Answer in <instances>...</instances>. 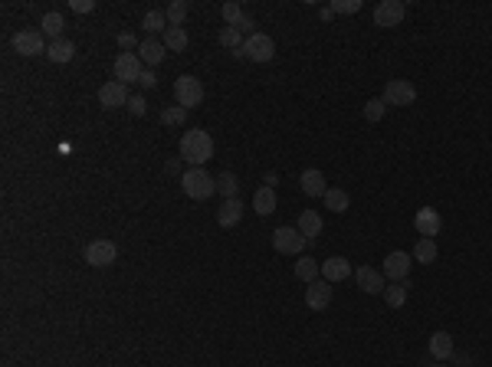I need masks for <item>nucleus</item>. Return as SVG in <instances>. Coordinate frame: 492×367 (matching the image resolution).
<instances>
[{"instance_id": "obj_1", "label": "nucleus", "mask_w": 492, "mask_h": 367, "mask_svg": "<svg viewBox=\"0 0 492 367\" xmlns=\"http://www.w3.org/2000/svg\"><path fill=\"white\" fill-rule=\"evenodd\" d=\"M181 158L191 161V167H203V164L210 161V158H214V138H210V131H203V128L184 131Z\"/></svg>"}, {"instance_id": "obj_2", "label": "nucleus", "mask_w": 492, "mask_h": 367, "mask_svg": "<svg viewBox=\"0 0 492 367\" xmlns=\"http://www.w3.org/2000/svg\"><path fill=\"white\" fill-rule=\"evenodd\" d=\"M181 187L191 200H207V197L217 194V177H210L203 167H191V171L181 174Z\"/></svg>"}, {"instance_id": "obj_3", "label": "nucleus", "mask_w": 492, "mask_h": 367, "mask_svg": "<svg viewBox=\"0 0 492 367\" xmlns=\"http://www.w3.org/2000/svg\"><path fill=\"white\" fill-rule=\"evenodd\" d=\"M174 98H178V105L181 108H197L203 102V82L194 76H178L174 79Z\"/></svg>"}, {"instance_id": "obj_4", "label": "nucleus", "mask_w": 492, "mask_h": 367, "mask_svg": "<svg viewBox=\"0 0 492 367\" xmlns=\"http://www.w3.org/2000/svg\"><path fill=\"white\" fill-rule=\"evenodd\" d=\"M273 246H276V253H286V256H299L302 249L309 246V239L302 237L296 227H279L276 233H273Z\"/></svg>"}, {"instance_id": "obj_5", "label": "nucleus", "mask_w": 492, "mask_h": 367, "mask_svg": "<svg viewBox=\"0 0 492 367\" xmlns=\"http://www.w3.org/2000/svg\"><path fill=\"white\" fill-rule=\"evenodd\" d=\"M243 56H246V59H253V63H269V59L276 56V43H273V36H266V33H253V36H246Z\"/></svg>"}, {"instance_id": "obj_6", "label": "nucleus", "mask_w": 492, "mask_h": 367, "mask_svg": "<svg viewBox=\"0 0 492 367\" xmlns=\"http://www.w3.org/2000/svg\"><path fill=\"white\" fill-rule=\"evenodd\" d=\"M118 256V246L112 239H92L86 246V262L89 266H96V269H108Z\"/></svg>"}, {"instance_id": "obj_7", "label": "nucleus", "mask_w": 492, "mask_h": 367, "mask_svg": "<svg viewBox=\"0 0 492 367\" xmlns=\"http://www.w3.org/2000/svg\"><path fill=\"white\" fill-rule=\"evenodd\" d=\"M387 102V105H414V98H417V89H414V82H407V79H391L384 86V96H381Z\"/></svg>"}, {"instance_id": "obj_8", "label": "nucleus", "mask_w": 492, "mask_h": 367, "mask_svg": "<svg viewBox=\"0 0 492 367\" xmlns=\"http://www.w3.org/2000/svg\"><path fill=\"white\" fill-rule=\"evenodd\" d=\"M404 13H407V7L400 0H381L375 7V27H384V30L400 27V23H404Z\"/></svg>"}, {"instance_id": "obj_9", "label": "nucleus", "mask_w": 492, "mask_h": 367, "mask_svg": "<svg viewBox=\"0 0 492 367\" xmlns=\"http://www.w3.org/2000/svg\"><path fill=\"white\" fill-rule=\"evenodd\" d=\"M112 69H115V79H118V82H125V86H129V82H138L141 73H145V69H141V56L138 53H118Z\"/></svg>"}, {"instance_id": "obj_10", "label": "nucleus", "mask_w": 492, "mask_h": 367, "mask_svg": "<svg viewBox=\"0 0 492 367\" xmlns=\"http://www.w3.org/2000/svg\"><path fill=\"white\" fill-rule=\"evenodd\" d=\"M131 96H129V86L125 82H118V79H112V82H106V86L99 89V105L102 108H122V105H129Z\"/></svg>"}, {"instance_id": "obj_11", "label": "nucleus", "mask_w": 492, "mask_h": 367, "mask_svg": "<svg viewBox=\"0 0 492 367\" xmlns=\"http://www.w3.org/2000/svg\"><path fill=\"white\" fill-rule=\"evenodd\" d=\"M46 40H43V30H20L13 36V50L20 56H40L46 53Z\"/></svg>"}, {"instance_id": "obj_12", "label": "nucleus", "mask_w": 492, "mask_h": 367, "mask_svg": "<svg viewBox=\"0 0 492 367\" xmlns=\"http://www.w3.org/2000/svg\"><path fill=\"white\" fill-rule=\"evenodd\" d=\"M305 305H309L312 312H325V308L332 305V282H325V279L309 282V289H305Z\"/></svg>"}, {"instance_id": "obj_13", "label": "nucleus", "mask_w": 492, "mask_h": 367, "mask_svg": "<svg viewBox=\"0 0 492 367\" xmlns=\"http://www.w3.org/2000/svg\"><path fill=\"white\" fill-rule=\"evenodd\" d=\"M410 266H414V256L404 253V249H394V253H387V260H384V276L394 282H404Z\"/></svg>"}, {"instance_id": "obj_14", "label": "nucleus", "mask_w": 492, "mask_h": 367, "mask_svg": "<svg viewBox=\"0 0 492 367\" xmlns=\"http://www.w3.org/2000/svg\"><path fill=\"white\" fill-rule=\"evenodd\" d=\"M414 227H417V233L424 239L440 237V227H443L440 210H433V207H424V210H417V216H414Z\"/></svg>"}, {"instance_id": "obj_15", "label": "nucleus", "mask_w": 492, "mask_h": 367, "mask_svg": "<svg viewBox=\"0 0 492 367\" xmlns=\"http://www.w3.org/2000/svg\"><path fill=\"white\" fill-rule=\"evenodd\" d=\"M299 187H302V194H305V197H325V194H328L325 174H321L319 167H309V171H302Z\"/></svg>"}, {"instance_id": "obj_16", "label": "nucleus", "mask_w": 492, "mask_h": 367, "mask_svg": "<svg viewBox=\"0 0 492 367\" xmlns=\"http://www.w3.org/2000/svg\"><path fill=\"white\" fill-rule=\"evenodd\" d=\"M138 56H141V63H148V69H154V66L164 63V56H168V46L161 43V40H154V36H148V40H141Z\"/></svg>"}, {"instance_id": "obj_17", "label": "nucleus", "mask_w": 492, "mask_h": 367, "mask_svg": "<svg viewBox=\"0 0 492 367\" xmlns=\"http://www.w3.org/2000/svg\"><path fill=\"white\" fill-rule=\"evenodd\" d=\"M354 279H358V289L368 292V295H377V292H384V272L371 269V266H361V269L354 272Z\"/></svg>"}, {"instance_id": "obj_18", "label": "nucleus", "mask_w": 492, "mask_h": 367, "mask_svg": "<svg viewBox=\"0 0 492 367\" xmlns=\"http://www.w3.org/2000/svg\"><path fill=\"white\" fill-rule=\"evenodd\" d=\"M321 276H325V282H345L352 276V262L345 256H332V260L321 262Z\"/></svg>"}, {"instance_id": "obj_19", "label": "nucleus", "mask_w": 492, "mask_h": 367, "mask_svg": "<svg viewBox=\"0 0 492 367\" xmlns=\"http://www.w3.org/2000/svg\"><path fill=\"white\" fill-rule=\"evenodd\" d=\"M243 220V200L240 197H233V200H224V207L217 210V223L224 230H230V227H236Z\"/></svg>"}, {"instance_id": "obj_20", "label": "nucleus", "mask_w": 492, "mask_h": 367, "mask_svg": "<svg viewBox=\"0 0 492 367\" xmlns=\"http://www.w3.org/2000/svg\"><path fill=\"white\" fill-rule=\"evenodd\" d=\"M73 56H75L73 40H53V43L46 46V59H50V63H56V66L73 63Z\"/></svg>"}, {"instance_id": "obj_21", "label": "nucleus", "mask_w": 492, "mask_h": 367, "mask_svg": "<svg viewBox=\"0 0 492 367\" xmlns=\"http://www.w3.org/2000/svg\"><path fill=\"white\" fill-rule=\"evenodd\" d=\"M430 354H433V361H449L453 357V335L449 331L430 335Z\"/></svg>"}, {"instance_id": "obj_22", "label": "nucleus", "mask_w": 492, "mask_h": 367, "mask_svg": "<svg viewBox=\"0 0 492 367\" xmlns=\"http://www.w3.org/2000/svg\"><path fill=\"white\" fill-rule=\"evenodd\" d=\"M302 233V237L309 239V246L319 239V233H321V216L315 214V210H302V216H299V227H296Z\"/></svg>"}, {"instance_id": "obj_23", "label": "nucleus", "mask_w": 492, "mask_h": 367, "mask_svg": "<svg viewBox=\"0 0 492 367\" xmlns=\"http://www.w3.org/2000/svg\"><path fill=\"white\" fill-rule=\"evenodd\" d=\"M253 207H256L259 216H269L276 210V190L273 187H259L256 194H253Z\"/></svg>"}, {"instance_id": "obj_24", "label": "nucleus", "mask_w": 492, "mask_h": 367, "mask_svg": "<svg viewBox=\"0 0 492 367\" xmlns=\"http://www.w3.org/2000/svg\"><path fill=\"white\" fill-rule=\"evenodd\" d=\"M161 43L168 46V53H184L187 50V33H184V27H168Z\"/></svg>"}, {"instance_id": "obj_25", "label": "nucleus", "mask_w": 492, "mask_h": 367, "mask_svg": "<svg viewBox=\"0 0 492 367\" xmlns=\"http://www.w3.org/2000/svg\"><path fill=\"white\" fill-rule=\"evenodd\" d=\"M325 200V207L332 210V214H345L348 207H352V197L345 194V190H338V187H328V194L321 197Z\"/></svg>"}, {"instance_id": "obj_26", "label": "nucleus", "mask_w": 492, "mask_h": 367, "mask_svg": "<svg viewBox=\"0 0 492 367\" xmlns=\"http://www.w3.org/2000/svg\"><path fill=\"white\" fill-rule=\"evenodd\" d=\"M43 33L50 36V40H63V30H66V20H63V13H56V10H50L43 17Z\"/></svg>"}, {"instance_id": "obj_27", "label": "nucleus", "mask_w": 492, "mask_h": 367, "mask_svg": "<svg viewBox=\"0 0 492 367\" xmlns=\"http://www.w3.org/2000/svg\"><path fill=\"white\" fill-rule=\"evenodd\" d=\"M296 276H299L302 282H315L321 276V266L312 260V256H302V260L296 262Z\"/></svg>"}, {"instance_id": "obj_28", "label": "nucleus", "mask_w": 492, "mask_h": 367, "mask_svg": "<svg viewBox=\"0 0 492 367\" xmlns=\"http://www.w3.org/2000/svg\"><path fill=\"white\" fill-rule=\"evenodd\" d=\"M141 27H145V30L154 36V33H164L168 27H171V23H168L164 10H148V13H145V20H141Z\"/></svg>"}, {"instance_id": "obj_29", "label": "nucleus", "mask_w": 492, "mask_h": 367, "mask_svg": "<svg viewBox=\"0 0 492 367\" xmlns=\"http://www.w3.org/2000/svg\"><path fill=\"white\" fill-rule=\"evenodd\" d=\"M217 194H224L226 200H233L236 194H240V181H236V174H220V177H217Z\"/></svg>"}, {"instance_id": "obj_30", "label": "nucleus", "mask_w": 492, "mask_h": 367, "mask_svg": "<svg viewBox=\"0 0 492 367\" xmlns=\"http://www.w3.org/2000/svg\"><path fill=\"white\" fill-rule=\"evenodd\" d=\"M414 260H417V262H433V260H437V243L420 237V243L414 246Z\"/></svg>"}, {"instance_id": "obj_31", "label": "nucleus", "mask_w": 492, "mask_h": 367, "mask_svg": "<svg viewBox=\"0 0 492 367\" xmlns=\"http://www.w3.org/2000/svg\"><path fill=\"white\" fill-rule=\"evenodd\" d=\"M164 17H168L171 27H181L184 17H187V0H171V3H168V10H164Z\"/></svg>"}, {"instance_id": "obj_32", "label": "nucleus", "mask_w": 492, "mask_h": 367, "mask_svg": "<svg viewBox=\"0 0 492 367\" xmlns=\"http://www.w3.org/2000/svg\"><path fill=\"white\" fill-rule=\"evenodd\" d=\"M384 295H387V305H391V308H400V305L407 302V285L404 282H394V285L384 289Z\"/></svg>"}, {"instance_id": "obj_33", "label": "nucleus", "mask_w": 492, "mask_h": 367, "mask_svg": "<svg viewBox=\"0 0 492 367\" xmlns=\"http://www.w3.org/2000/svg\"><path fill=\"white\" fill-rule=\"evenodd\" d=\"M361 112H364V119L368 121H381L384 119V112H387V102L384 98H371V102H364Z\"/></svg>"}, {"instance_id": "obj_34", "label": "nucleus", "mask_w": 492, "mask_h": 367, "mask_svg": "<svg viewBox=\"0 0 492 367\" xmlns=\"http://www.w3.org/2000/svg\"><path fill=\"white\" fill-rule=\"evenodd\" d=\"M240 36H243V33L236 30V27H224L217 40H220V46H226V50L233 53V50H240V46H243V43H240Z\"/></svg>"}, {"instance_id": "obj_35", "label": "nucleus", "mask_w": 492, "mask_h": 367, "mask_svg": "<svg viewBox=\"0 0 492 367\" xmlns=\"http://www.w3.org/2000/svg\"><path fill=\"white\" fill-rule=\"evenodd\" d=\"M161 121H164V125H184V121H187V108L168 105L164 112H161Z\"/></svg>"}, {"instance_id": "obj_36", "label": "nucleus", "mask_w": 492, "mask_h": 367, "mask_svg": "<svg viewBox=\"0 0 492 367\" xmlns=\"http://www.w3.org/2000/svg\"><path fill=\"white\" fill-rule=\"evenodd\" d=\"M220 13H224L226 27H236V23L243 20V7H240V3H236V0H226L224 7H220Z\"/></svg>"}, {"instance_id": "obj_37", "label": "nucleus", "mask_w": 492, "mask_h": 367, "mask_svg": "<svg viewBox=\"0 0 492 367\" xmlns=\"http://www.w3.org/2000/svg\"><path fill=\"white\" fill-rule=\"evenodd\" d=\"M361 0H332V13H358Z\"/></svg>"}, {"instance_id": "obj_38", "label": "nucleus", "mask_w": 492, "mask_h": 367, "mask_svg": "<svg viewBox=\"0 0 492 367\" xmlns=\"http://www.w3.org/2000/svg\"><path fill=\"white\" fill-rule=\"evenodd\" d=\"M129 112L135 115V119H141L145 112H148V105H145V98L141 96H131V102H129Z\"/></svg>"}, {"instance_id": "obj_39", "label": "nucleus", "mask_w": 492, "mask_h": 367, "mask_svg": "<svg viewBox=\"0 0 492 367\" xmlns=\"http://www.w3.org/2000/svg\"><path fill=\"white\" fill-rule=\"evenodd\" d=\"M118 46H122V53H129V50H135V46H141L131 33H118Z\"/></svg>"}, {"instance_id": "obj_40", "label": "nucleus", "mask_w": 492, "mask_h": 367, "mask_svg": "<svg viewBox=\"0 0 492 367\" xmlns=\"http://www.w3.org/2000/svg\"><path fill=\"white\" fill-rule=\"evenodd\" d=\"M69 7H73V13H92L96 10L92 0H69Z\"/></svg>"}, {"instance_id": "obj_41", "label": "nucleus", "mask_w": 492, "mask_h": 367, "mask_svg": "<svg viewBox=\"0 0 492 367\" xmlns=\"http://www.w3.org/2000/svg\"><path fill=\"white\" fill-rule=\"evenodd\" d=\"M138 86H141V89H154V86H158V76H154V69H145V73H141Z\"/></svg>"}, {"instance_id": "obj_42", "label": "nucleus", "mask_w": 492, "mask_h": 367, "mask_svg": "<svg viewBox=\"0 0 492 367\" xmlns=\"http://www.w3.org/2000/svg\"><path fill=\"white\" fill-rule=\"evenodd\" d=\"M236 30H240V33H249V36H253V33H256V23L249 20V17H243V20L236 23Z\"/></svg>"}, {"instance_id": "obj_43", "label": "nucleus", "mask_w": 492, "mask_h": 367, "mask_svg": "<svg viewBox=\"0 0 492 367\" xmlns=\"http://www.w3.org/2000/svg\"><path fill=\"white\" fill-rule=\"evenodd\" d=\"M453 361H456V364H460V367H470V357H463V354H456V351H453Z\"/></svg>"}, {"instance_id": "obj_44", "label": "nucleus", "mask_w": 492, "mask_h": 367, "mask_svg": "<svg viewBox=\"0 0 492 367\" xmlns=\"http://www.w3.org/2000/svg\"><path fill=\"white\" fill-rule=\"evenodd\" d=\"M430 367H443V361H437V364H430Z\"/></svg>"}]
</instances>
